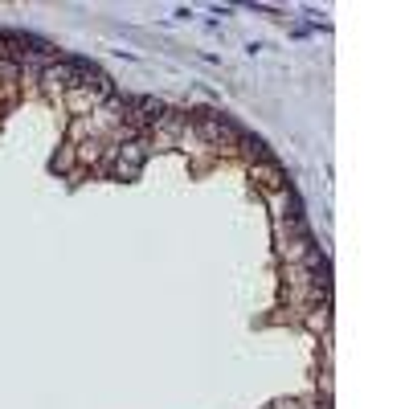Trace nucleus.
Here are the masks:
<instances>
[{"label":"nucleus","instance_id":"nucleus-1","mask_svg":"<svg viewBox=\"0 0 409 409\" xmlns=\"http://www.w3.org/2000/svg\"><path fill=\"white\" fill-rule=\"evenodd\" d=\"M193 127H196V135H201L205 144L229 147V144H238V140H241L238 127L225 119V115H217V111H196V115H193Z\"/></svg>","mask_w":409,"mask_h":409},{"label":"nucleus","instance_id":"nucleus-2","mask_svg":"<svg viewBox=\"0 0 409 409\" xmlns=\"http://www.w3.org/2000/svg\"><path fill=\"white\" fill-rule=\"evenodd\" d=\"M147 152H152L147 140H131V144L115 147V160L107 164V172H111V176H119V180H135L140 168H144V160H147Z\"/></svg>","mask_w":409,"mask_h":409},{"label":"nucleus","instance_id":"nucleus-3","mask_svg":"<svg viewBox=\"0 0 409 409\" xmlns=\"http://www.w3.org/2000/svg\"><path fill=\"white\" fill-rule=\"evenodd\" d=\"M119 107L131 127H156L160 115H164V102H156V98H123Z\"/></svg>","mask_w":409,"mask_h":409},{"label":"nucleus","instance_id":"nucleus-4","mask_svg":"<svg viewBox=\"0 0 409 409\" xmlns=\"http://www.w3.org/2000/svg\"><path fill=\"white\" fill-rule=\"evenodd\" d=\"M254 180H258L262 189H283V180H287V176L274 168V164H258V168H254Z\"/></svg>","mask_w":409,"mask_h":409}]
</instances>
